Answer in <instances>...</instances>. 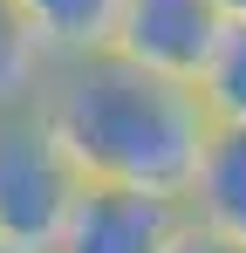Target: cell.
<instances>
[{
    "mask_svg": "<svg viewBox=\"0 0 246 253\" xmlns=\"http://www.w3.org/2000/svg\"><path fill=\"white\" fill-rule=\"evenodd\" d=\"M41 117L76 158L82 185H137V192H171V199L192 192L205 144L219 130L192 83L151 76L123 62L117 48L62 62L41 89Z\"/></svg>",
    "mask_w": 246,
    "mask_h": 253,
    "instance_id": "cell-1",
    "label": "cell"
},
{
    "mask_svg": "<svg viewBox=\"0 0 246 253\" xmlns=\"http://www.w3.org/2000/svg\"><path fill=\"white\" fill-rule=\"evenodd\" d=\"M82 171L62 151L55 124L41 117V103L28 110H0V240L28 253H55L69 212H76Z\"/></svg>",
    "mask_w": 246,
    "mask_h": 253,
    "instance_id": "cell-2",
    "label": "cell"
},
{
    "mask_svg": "<svg viewBox=\"0 0 246 253\" xmlns=\"http://www.w3.org/2000/svg\"><path fill=\"white\" fill-rule=\"evenodd\" d=\"M192 233V206L137 185H82L55 253H178Z\"/></svg>",
    "mask_w": 246,
    "mask_h": 253,
    "instance_id": "cell-3",
    "label": "cell"
},
{
    "mask_svg": "<svg viewBox=\"0 0 246 253\" xmlns=\"http://www.w3.org/2000/svg\"><path fill=\"white\" fill-rule=\"evenodd\" d=\"M219 35H226V7L219 0H123L117 55L151 69V76H171V83L199 89Z\"/></svg>",
    "mask_w": 246,
    "mask_h": 253,
    "instance_id": "cell-4",
    "label": "cell"
},
{
    "mask_svg": "<svg viewBox=\"0 0 246 253\" xmlns=\"http://www.w3.org/2000/svg\"><path fill=\"white\" fill-rule=\"evenodd\" d=\"M185 206L205 233L246 247V124H219L205 144V165L185 192Z\"/></svg>",
    "mask_w": 246,
    "mask_h": 253,
    "instance_id": "cell-5",
    "label": "cell"
},
{
    "mask_svg": "<svg viewBox=\"0 0 246 253\" xmlns=\"http://www.w3.org/2000/svg\"><path fill=\"white\" fill-rule=\"evenodd\" d=\"M35 28V42L48 48V62H82V55H110L117 48L123 0H14Z\"/></svg>",
    "mask_w": 246,
    "mask_h": 253,
    "instance_id": "cell-6",
    "label": "cell"
},
{
    "mask_svg": "<svg viewBox=\"0 0 246 253\" xmlns=\"http://www.w3.org/2000/svg\"><path fill=\"white\" fill-rule=\"evenodd\" d=\"M48 76H55V62H48V48L35 42L28 14H21L14 0H0V110H28V103H41Z\"/></svg>",
    "mask_w": 246,
    "mask_h": 253,
    "instance_id": "cell-7",
    "label": "cell"
},
{
    "mask_svg": "<svg viewBox=\"0 0 246 253\" xmlns=\"http://www.w3.org/2000/svg\"><path fill=\"white\" fill-rule=\"evenodd\" d=\"M199 96L212 110V124H246V21H226V35L199 76Z\"/></svg>",
    "mask_w": 246,
    "mask_h": 253,
    "instance_id": "cell-8",
    "label": "cell"
},
{
    "mask_svg": "<svg viewBox=\"0 0 246 253\" xmlns=\"http://www.w3.org/2000/svg\"><path fill=\"white\" fill-rule=\"evenodd\" d=\"M178 253H246V247H233V240H219V233H205L199 219H192V233L178 240Z\"/></svg>",
    "mask_w": 246,
    "mask_h": 253,
    "instance_id": "cell-9",
    "label": "cell"
},
{
    "mask_svg": "<svg viewBox=\"0 0 246 253\" xmlns=\"http://www.w3.org/2000/svg\"><path fill=\"white\" fill-rule=\"evenodd\" d=\"M226 7V21H246V0H219Z\"/></svg>",
    "mask_w": 246,
    "mask_h": 253,
    "instance_id": "cell-10",
    "label": "cell"
},
{
    "mask_svg": "<svg viewBox=\"0 0 246 253\" xmlns=\"http://www.w3.org/2000/svg\"><path fill=\"white\" fill-rule=\"evenodd\" d=\"M0 253H28V247H7V240H0Z\"/></svg>",
    "mask_w": 246,
    "mask_h": 253,
    "instance_id": "cell-11",
    "label": "cell"
}]
</instances>
